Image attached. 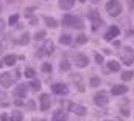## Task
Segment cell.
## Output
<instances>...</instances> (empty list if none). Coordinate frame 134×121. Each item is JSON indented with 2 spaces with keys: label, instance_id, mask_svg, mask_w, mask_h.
Masks as SVG:
<instances>
[{
  "label": "cell",
  "instance_id": "obj_1",
  "mask_svg": "<svg viewBox=\"0 0 134 121\" xmlns=\"http://www.w3.org/2000/svg\"><path fill=\"white\" fill-rule=\"evenodd\" d=\"M63 23L66 27H72V28H78V30H83L84 28V23L81 22L80 17H75V16H70V14H66L63 17Z\"/></svg>",
  "mask_w": 134,
  "mask_h": 121
},
{
  "label": "cell",
  "instance_id": "obj_2",
  "mask_svg": "<svg viewBox=\"0 0 134 121\" xmlns=\"http://www.w3.org/2000/svg\"><path fill=\"white\" fill-rule=\"evenodd\" d=\"M106 11L111 14V16H119L120 13H122V3L119 2V0H111V2H108L106 3Z\"/></svg>",
  "mask_w": 134,
  "mask_h": 121
},
{
  "label": "cell",
  "instance_id": "obj_3",
  "mask_svg": "<svg viewBox=\"0 0 134 121\" xmlns=\"http://www.w3.org/2000/svg\"><path fill=\"white\" fill-rule=\"evenodd\" d=\"M87 17L91 19V22H92V30H98V27L103 25V19L100 17V13L98 11H89V14H87Z\"/></svg>",
  "mask_w": 134,
  "mask_h": 121
},
{
  "label": "cell",
  "instance_id": "obj_4",
  "mask_svg": "<svg viewBox=\"0 0 134 121\" xmlns=\"http://www.w3.org/2000/svg\"><path fill=\"white\" fill-rule=\"evenodd\" d=\"M108 101H109V98H108V93H106V92H98V93L94 96V102H95L97 106H100V107H104V106L108 104Z\"/></svg>",
  "mask_w": 134,
  "mask_h": 121
},
{
  "label": "cell",
  "instance_id": "obj_5",
  "mask_svg": "<svg viewBox=\"0 0 134 121\" xmlns=\"http://www.w3.org/2000/svg\"><path fill=\"white\" fill-rule=\"evenodd\" d=\"M13 82H14V78H13V75L11 73H2L0 75V84L3 86V87H11L13 86Z\"/></svg>",
  "mask_w": 134,
  "mask_h": 121
},
{
  "label": "cell",
  "instance_id": "obj_6",
  "mask_svg": "<svg viewBox=\"0 0 134 121\" xmlns=\"http://www.w3.org/2000/svg\"><path fill=\"white\" fill-rule=\"evenodd\" d=\"M87 56L86 55H83V53H78V55H75V65L76 67H80V68H84L86 65H87Z\"/></svg>",
  "mask_w": 134,
  "mask_h": 121
},
{
  "label": "cell",
  "instance_id": "obj_7",
  "mask_svg": "<svg viewBox=\"0 0 134 121\" xmlns=\"http://www.w3.org/2000/svg\"><path fill=\"white\" fill-rule=\"evenodd\" d=\"M13 93H14V96H17V98H25L27 93H28V87H27V84H20V86H17Z\"/></svg>",
  "mask_w": 134,
  "mask_h": 121
},
{
  "label": "cell",
  "instance_id": "obj_8",
  "mask_svg": "<svg viewBox=\"0 0 134 121\" xmlns=\"http://www.w3.org/2000/svg\"><path fill=\"white\" fill-rule=\"evenodd\" d=\"M41 110H47V109H50V106H52V99H50V95H47V93H44L41 98Z\"/></svg>",
  "mask_w": 134,
  "mask_h": 121
},
{
  "label": "cell",
  "instance_id": "obj_9",
  "mask_svg": "<svg viewBox=\"0 0 134 121\" xmlns=\"http://www.w3.org/2000/svg\"><path fill=\"white\" fill-rule=\"evenodd\" d=\"M119 34H120L119 27H111V28L108 30V33L104 34V40H112V39H115Z\"/></svg>",
  "mask_w": 134,
  "mask_h": 121
},
{
  "label": "cell",
  "instance_id": "obj_10",
  "mask_svg": "<svg viewBox=\"0 0 134 121\" xmlns=\"http://www.w3.org/2000/svg\"><path fill=\"white\" fill-rule=\"evenodd\" d=\"M52 90H53V93H56V95H67L69 93V89H67L66 84H53L52 86Z\"/></svg>",
  "mask_w": 134,
  "mask_h": 121
},
{
  "label": "cell",
  "instance_id": "obj_11",
  "mask_svg": "<svg viewBox=\"0 0 134 121\" xmlns=\"http://www.w3.org/2000/svg\"><path fill=\"white\" fill-rule=\"evenodd\" d=\"M69 109L76 115H86V110H87L84 106H80V104H69Z\"/></svg>",
  "mask_w": 134,
  "mask_h": 121
},
{
  "label": "cell",
  "instance_id": "obj_12",
  "mask_svg": "<svg viewBox=\"0 0 134 121\" xmlns=\"http://www.w3.org/2000/svg\"><path fill=\"white\" fill-rule=\"evenodd\" d=\"M53 121H67V113L63 109H58L53 112Z\"/></svg>",
  "mask_w": 134,
  "mask_h": 121
},
{
  "label": "cell",
  "instance_id": "obj_13",
  "mask_svg": "<svg viewBox=\"0 0 134 121\" xmlns=\"http://www.w3.org/2000/svg\"><path fill=\"white\" fill-rule=\"evenodd\" d=\"M126 92H128V87H126V86H114L112 90H111V93H112L114 96H117V95H123V93H126Z\"/></svg>",
  "mask_w": 134,
  "mask_h": 121
},
{
  "label": "cell",
  "instance_id": "obj_14",
  "mask_svg": "<svg viewBox=\"0 0 134 121\" xmlns=\"http://www.w3.org/2000/svg\"><path fill=\"white\" fill-rule=\"evenodd\" d=\"M53 48H55L53 42L52 40H45V44H44V53L50 55V53H53Z\"/></svg>",
  "mask_w": 134,
  "mask_h": 121
},
{
  "label": "cell",
  "instance_id": "obj_15",
  "mask_svg": "<svg viewBox=\"0 0 134 121\" xmlns=\"http://www.w3.org/2000/svg\"><path fill=\"white\" fill-rule=\"evenodd\" d=\"M73 3H75V0H59V6L63 9H70L73 6Z\"/></svg>",
  "mask_w": 134,
  "mask_h": 121
},
{
  "label": "cell",
  "instance_id": "obj_16",
  "mask_svg": "<svg viewBox=\"0 0 134 121\" xmlns=\"http://www.w3.org/2000/svg\"><path fill=\"white\" fill-rule=\"evenodd\" d=\"M3 60H5V64H6V65H9V67H11V65H14V64H16L17 58H16L14 55H6V56L3 58Z\"/></svg>",
  "mask_w": 134,
  "mask_h": 121
},
{
  "label": "cell",
  "instance_id": "obj_17",
  "mask_svg": "<svg viewBox=\"0 0 134 121\" xmlns=\"http://www.w3.org/2000/svg\"><path fill=\"white\" fill-rule=\"evenodd\" d=\"M122 60H123V64H125V65H133L134 56L131 55V53H128L126 56H123V58H122Z\"/></svg>",
  "mask_w": 134,
  "mask_h": 121
},
{
  "label": "cell",
  "instance_id": "obj_18",
  "mask_svg": "<svg viewBox=\"0 0 134 121\" xmlns=\"http://www.w3.org/2000/svg\"><path fill=\"white\" fill-rule=\"evenodd\" d=\"M108 67H109V70H111V71H119V70H120V65H119V62H117V60H109Z\"/></svg>",
  "mask_w": 134,
  "mask_h": 121
},
{
  "label": "cell",
  "instance_id": "obj_19",
  "mask_svg": "<svg viewBox=\"0 0 134 121\" xmlns=\"http://www.w3.org/2000/svg\"><path fill=\"white\" fill-rule=\"evenodd\" d=\"M9 120H11V121H22V113H20L19 110H13V113H11Z\"/></svg>",
  "mask_w": 134,
  "mask_h": 121
},
{
  "label": "cell",
  "instance_id": "obj_20",
  "mask_svg": "<svg viewBox=\"0 0 134 121\" xmlns=\"http://www.w3.org/2000/svg\"><path fill=\"white\" fill-rule=\"evenodd\" d=\"M59 42L64 44V45H69V44L72 42V37H70L69 34H63V36H59Z\"/></svg>",
  "mask_w": 134,
  "mask_h": 121
},
{
  "label": "cell",
  "instance_id": "obj_21",
  "mask_svg": "<svg viewBox=\"0 0 134 121\" xmlns=\"http://www.w3.org/2000/svg\"><path fill=\"white\" fill-rule=\"evenodd\" d=\"M44 20L47 22V25H48L50 28H56V27H58L56 20H55V19H52V17H44Z\"/></svg>",
  "mask_w": 134,
  "mask_h": 121
},
{
  "label": "cell",
  "instance_id": "obj_22",
  "mask_svg": "<svg viewBox=\"0 0 134 121\" xmlns=\"http://www.w3.org/2000/svg\"><path fill=\"white\" fill-rule=\"evenodd\" d=\"M28 86H31V89H33L34 92H37L39 89H41V82H39V81H36V79H33Z\"/></svg>",
  "mask_w": 134,
  "mask_h": 121
},
{
  "label": "cell",
  "instance_id": "obj_23",
  "mask_svg": "<svg viewBox=\"0 0 134 121\" xmlns=\"http://www.w3.org/2000/svg\"><path fill=\"white\" fill-rule=\"evenodd\" d=\"M131 78H133V71H123L122 73V79L123 81H130Z\"/></svg>",
  "mask_w": 134,
  "mask_h": 121
},
{
  "label": "cell",
  "instance_id": "obj_24",
  "mask_svg": "<svg viewBox=\"0 0 134 121\" xmlns=\"http://www.w3.org/2000/svg\"><path fill=\"white\" fill-rule=\"evenodd\" d=\"M89 84H91V87H98L100 86V79L94 76V78H91V82Z\"/></svg>",
  "mask_w": 134,
  "mask_h": 121
},
{
  "label": "cell",
  "instance_id": "obj_25",
  "mask_svg": "<svg viewBox=\"0 0 134 121\" xmlns=\"http://www.w3.org/2000/svg\"><path fill=\"white\" fill-rule=\"evenodd\" d=\"M28 40H30V37H28V34L25 33V34H22V37H20V40H19V44H22V45H25V44H28Z\"/></svg>",
  "mask_w": 134,
  "mask_h": 121
},
{
  "label": "cell",
  "instance_id": "obj_26",
  "mask_svg": "<svg viewBox=\"0 0 134 121\" xmlns=\"http://www.w3.org/2000/svg\"><path fill=\"white\" fill-rule=\"evenodd\" d=\"M17 20H19V16H17V14L11 16V17H9V25H11V27H13V25H16V23H17Z\"/></svg>",
  "mask_w": 134,
  "mask_h": 121
},
{
  "label": "cell",
  "instance_id": "obj_27",
  "mask_svg": "<svg viewBox=\"0 0 134 121\" xmlns=\"http://www.w3.org/2000/svg\"><path fill=\"white\" fill-rule=\"evenodd\" d=\"M34 73H36V71H34L33 68H27V70H25V76H27V78H34Z\"/></svg>",
  "mask_w": 134,
  "mask_h": 121
},
{
  "label": "cell",
  "instance_id": "obj_28",
  "mask_svg": "<svg viewBox=\"0 0 134 121\" xmlns=\"http://www.w3.org/2000/svg\"><path fill=\"white\" fill-rule=\"evenodd\" d=\"M76 42H78V44H86V42H87V36H84V34H81V36H78V39H76Z\"/></svg>",
  "mask_w": 134,
  "mask_h": 121
},
{
  "label": "cell",
  "instance_id": "obj_29",
  "mask_svg": "<svg viewBox=\"0 0 134 121\" xmlns=\"http://www.w3.org/2000/svg\"><path fill=\"white\" fill-rule=\"evenodd\" d=\"M44 36H45V33H44V31H39V33H36V34H34V39H36V40H42V39H44Z\"/></svg>",
  "mask_w": 134,
  "mask_h": 121
},
{
  "label": "cell",
  "instance_id": "obj_30",
  "mask_svg": "<svg viewBox=\"0 0 134 121\" xmlns=\"http://www.w3.org/2000/svg\"><path fill=\"white\" fill-rule=\"evenodd\" d=\"M59 67H61V70H69L70 68V64H69V60H63Z\"/></svg>",
  "mask_w": 134,
  "mask_h": 121
},
{
  "label": "cell",
  "instance_id": "obj_31",
  "mask_svg": "<svg viewBox=\"0 0 134 121\" xmlns=\"http://www.w3.org/2000/svg\"><path fill=\"white\" fill-rule=\"evenodd\" d=\"M42 71L50 73V71H52V65H50V64H44V65H42Z\"/></svg>",
  "mask_w": 134,
  "mask_h": 121
},
{
  "label": "cell",
  "instance_id": "obj_32",
  "mask_svg": "<svg viewBox=\"0 0 134 121\" xmlns=\"http://www.w3.org/2000/svg\"><path fill=\"white\" fill-rule=\"evenodd\" d=\"M95 60H97L98 64H101V62H103V56H101V55H98V53H97V55H95Z\"/></svg>",
  "mask_w": 134,
  "mask_h": 121
},
{
  "label": "cell",
  "instance_id": "obj_33",
  "mask_svg": "<svg viewBox=\"0 0 134 121\" xmlns=\"http://www.w3.org/2000/svg\"><path fill=\"white\" fill-rule=\"evenodd\" d=\"M33 11H34V8H28V9H25V14H27V16H31Z\"/></svg>",
  "mask_w": 134,
  "mask_h": 121
},
{
  "label": "cell",
  "instance_id": "obj_34",
  "mask_svg": "<svg viewBox=\"0 0 134 121\" xmlns=\"http://www.w3.org/2000/svg\"><path fill=\"white\" fill-rule=\"evenodd\" d=\"M27 107H28V109H31V110H33V109H34V102H33V101H30V102H28V104H27Z\"/></svg>",
  "mask_w": 134,
  "mask_h": 121
},
{
  "label": "cell",
  "instance_id": "obj_35",
  "mask_svg": "<svg viewBox=\"0 0 134 121\" xmlns=\"http://www.w3.org/2000/svg\"><path fill=\"white\" fill-rule=\"evenodd\" d=\"M0 121H8V115H0Z\"/></svg>",
  "mask_w": 134,
  "mask_h": 121
},
{
  "label": "cell",
  "instance_id": "obj_36",
  "mask_svg": "<svg viewBox=\"0 0 134 121\" xmlns=\"http://www.w3.org/2000/svg\"><path fill=\"white\" fill-rule=\"evenodd\" d=\"M14 104H16V106H22L24 102H22V99H16V102H14Z\"/></svg>",
  "mask_w": 134,
  "mask_h": 121
},
{
  "label": "cell",
  "instance_id": "obj_37",
  "mask_svg": "<svg viewBox=\"0 0 134 121\" xmlns=\"http://www.w3.org/2000/svg\"><path fill=\"white\" fill-rule=\"evenodd\" d=\"M36 23H37V19H36V17H33V19H31V23H30V25H36Z\"/></svg>",
  "mask_w": 134,
  "mask_h": 121
},
{
  "label": "cell",
  "instance_id": "obj_38",
  "mask_svg": "<svg viewBox=\"0 0 134 121\" xmlns=\"http://www.w3.org/2000/svg\"><path fill=\"white\" fill-rule=\"evenodd\" d=\"M122 115H125V117H130V112H128V110H122Z\"/></svg>",
  "mask_w": 134,
  "mask_h": 121
},
{
  "label": "cell",
  "instance_id": "obj_39",
  "mask_svg": "<svg viewBox=\"0 0 134 121\" xmlns=\"http://www.w3.org/2000/svg\"><path fill=\"white\" fill-rule=\"evenodd\" d=\"M130 8H134V0H130Z\"/></svg>",
  "mask_w": 134,
  "mask_h": 121
},
{
  "label": "cell",
  "instance_id": "obj_40",
  "mask_svg": "<svg viewBox=\"0 0 134 121\" xmlns=\"http://www.w3.org/2000/svg\"><path fill=\"white\" fill-rule=\"evenodd\" d=\"M3 27H5V25H3V22L0 20V31H3Z\"/></svg>",
  "mask_w": 134,
  "mask_h": 121
},
{
  "label": "cell",
  "instance_id": "obj_41",
  "mask_svg": "<svg viewBox=\"0 0 134 121\" xmlns=\"http://www.w3.org/2000/svg\"><path fill=\"white\" fill-rule=\"evenodd\" d=\"M92 2H94V3H98V2H101V0H92Z\"/></svg>",
  "mask_w": 134,
  "mask_h": 121
},
{
  "label": "cell",
  "instance_id": "obj_42",
  "mask_svg": "<svg viewBox=\"0 0 134 121\" xmlns=\"http://www.w3.org/2000/svg\"><path fill=\"white\" fill-rule=\"evenodd\" d=\"M2 65H3V62H2V60H0V68H2Z\"/></svg>",
  "mask_w": 134,
  "mask_h": 121
},
{
  "label": "cell",
  "instance_id": "obj_43",
  "mask_svg": "<svg viewBox=\"0 0 134 121\" xmlns=\"http://www.w3.org/2000/svg\"><path fill=\"white\" fill-rule=\"evenodd\" d=\"M36 121H37V120H36ZM39 121H45V120H39Z\"/></svg>",
  "mask_w": 134,
  "mask_h": 121
},
{
  "label": "cell",
  "instance_id": "obj_44",
  "mask_svg": "<svg viewBox=\"0 0 134 121\" xmlns=\"http://www.w3.org/2000/svg\"><path fill=\"white\" fill-rule=\"evenodd\" d=\"M80 2H86V0H80Z\"/></svg>",
  "mask_w": 134,
  "mask_h": 121
},
{
  "label": "cell",
  "instance_id": "obj_45",
  "mask_svg": "<svg viewBox=\"0 0 134 121\" xmlns=\"http://www.w3.org/2000/svg\"><path fill=\"white\" fill-rule=\"evenodd\" d=\"M0 50H2V44H0Z\"/></svg>",
  "mask_w": 134,
  "mask_h": 121
},
{
  "label": "cell",
  "instance_id": "obj_46",
  "mask_svg": "<svg viewBox=\"0 0 134 121\" xmlns=\"http://www.w3.org/2000/svg\"><path fill=\"white\" fill-rule=\"evenodd\" d=\"M106 121H111V120H106Z\"/></svg>",
  "mask_w": 134,
  "mask_h": 121
},
{
  "label": "cell",
  "instance_id": "obj_47",
  "mask_svg": "<svg viewBox=\"0 0 134 121\" xmlns=\"http://www.w3.org/2000/svg\"><path fill=\"white\" fill-rule=\"evenodd\" d=\"M9 2H13V0H9Z\"/></svg>",
  "mask_w": 134,
  "mask_h": 121
}]
</instances>
